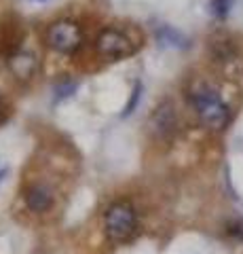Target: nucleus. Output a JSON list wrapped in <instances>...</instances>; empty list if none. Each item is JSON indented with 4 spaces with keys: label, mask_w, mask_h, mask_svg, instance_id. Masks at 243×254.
Returning <instances> with one entry per match:
<instances>
[{
    "label": "nucleus",
    "mask_w": 243,
    "mask_h": 254,
    "mask_svg": "<svg viewBox=\"0 0 243 254\" xmlns=\"http://www.w3.org/2000/svg\"><path fill=\"white\" fill-rule=\"evenodd\" d=\"M26 203L32 212H47L53 205V195L45 185H36L26 193Z\"/></svg>",
    "instance_id": "nucleus-5"
},
{
    "label": "nucleus",
    "mask_w": 243,
    "mask_h": 254,
    "mask_svg": "<svg viewBox=\"0 0 243 254\" xmlns=\"http://www.w3.org/2000/svg\"><path fill=\"white\" fill-rule=\"evenodd\" d=\"M226 231H229V235L235 237V240H241V242H243V220H233V222H229Z\"/></svg>",
    "instance_id": "nucleus-10"
},
{
    "label": "nucleus",
    "mask_w": 243,
    "mask_h": 254,
    "mask_svg": "<svg viewBox=\"0 0 243 254\" xmlns=\"http://www.w3.org/2000/svg\"><path fill=\"white\" fill-rule=\"evenodd\" d=\"M140 98H142V83H136V87H133V91H131V98L127 100V104H125V110H123V117H127L131 115L133 110L138 108V102Z\"/></svg>",
    "instance_id": "nucleus-9"
},
{
    "label": "nucleus",
    "mask_w": 243,
    "mask_h": 254,
    "mask_svg": "<svg viewBox=\"0 0 243 254\" xmlns=\"http://www.w3.org/2000/svg\"><path fill=\"white\" fill-rule=\"evenodd\" d=\"M188 98H191L194 113H197L201 121L207 127H211V129H222V127L229 123V119H231L229 106L224 104V100L220 98V93H218L214 87L201 83L188 93Z\"/></svg>",
    "instance_id": "nucleus-1"
},
{
    "label": "nucleus",
    "mask_w": 243,
    "mask_h": 254,
    "mask_svg": "<svg viewBox=\"0 0 243 254\" xmlns=\"http://www.w3.org/2000/svg\"><path fill=\"white\" fill-rule=\"evenodd\" d=\"M47 45L57 53H66V55L74 53L78 47L83 45L81 26H78L76 21H70V19L55 21L49 30H47Z\"/></svg>",
    "instance_id": "nucleus-3"
},
{
    "label": "nucleus",
    "mask_w": 243,
    "mask_h": 254,
    "mask_svg": "<svg viewBox=\"0 0 243 254\" xmlns=\"http://www.w3.org/2000/svg\"><path fill=\"white\" fill-rule=\"evenodd\" d=\"M156 41L165 47H174V49H186L188 47V38L171 26H161L156 32Z\"/></svg>",
    "instance_id": "nucleus-6"
},
{
    "label": "nucleus",
    "mask_w": 243,
    "mask_h": 254,
    "mask_svg": "<svg viewBox=\"0 0 243 254\" xmlns=\"http://www.w3.org/2000/svg\"><path fill=\"white\" fill-rule=\"evenodd\" d=\"M34 58L30 53H17L11 58V70L21 78H28L34 74Z\"/></svg>",
    "instance_id": "nucleus-7"
},
{
    "label": "nucleus",
    "mask_w": 243,
    "mask_h": 254,
    "mask_svg": "<svg viewBox=\"0 0 243 254\" xmlns=\"http://www.w3.org/2000/svg\"><path fill=\"white\" fill-rule=\"evenodd\" d=\"M133 41L129 38L127 32L119 28H104L96 38V49L99 55H104L106 60H123L129 58L131 53H136V47L131 45Z\"/></svg>",
    "instance_id": "nucleus-4"
},
{
    "label": "nucleus",
    "mask_w": 243,
    "mask_h": 254,
    "mask_svg": "<svg viewBox=\"0 0 243 254\" xmlns=\"http://www.w3.org/2000/svg\"><path fill=\"white\" fill-rule=\"evenodd\" d=\"M233 6V0H211V15L218 19H224Z\"/></svg>",
    "instance_id": "nucleus-8"
},
{
    "label": "nucleus",
    "mask_w": 243,
    "mask_h": 254,
    "mask_svg": "<svg viewBox=\"0 0 243 254\" xmlns=\"http://www.w3.org/2000/svg\"><path fill=\"white\" fill-rule=\"evenodd\" d=\"M74 89H76V83H66V85H59L57 89H55V93H57V100H61V98H68V95H72V93H74Z\"/></svg>",
    "instance_id": "nucleus-11"
},
{
    "label": "nucleus",
    "mask_w": 243,
    "mask_h": 254,
    "mask_svg": "<svg viewBox=\"0 0 243 254\" xmlns=\"http://www.w3.org/2000/svg\"><path fill=\"white\" fill-rule=\"evenodd\" d=\"M104 229H106V235L112 242H127L138 229V216L133 205H129L127 201L112 203L106 210Z\"/></svg>",
    "instance_id": "nucleus-2"
}]
</instances>
